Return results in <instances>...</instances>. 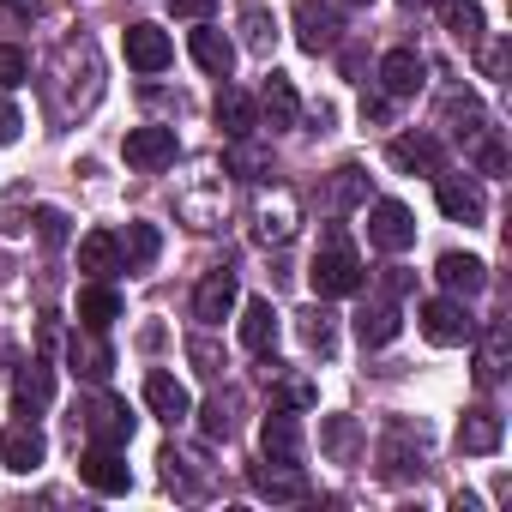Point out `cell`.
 Returning <instances> with one entry per match:
<instances>
[{"label":"cell","instance_id":"f1b7e54d","mask_svg":"<svg viewBox=\"0 0 512 512\" xmlns=\"http://www.w3.org/2000/svg\"><path fill=\"white\" fill-rule=\"evenodd\" d=\"M398 308L392 302H362V314H356V338H362V350H386L392 338H398Z\"/></svg>","mask_w":512,"mask_h":512},{"label":"cell","instance_id":"6da1fadb","mask_svg":"<svg viewBox=\"0 0 512 512\" xmlns=\"http://www.w3.org/2000/svg\"><path fill=\"white\" fill-rule=\"evenodd\" d=\"M308 284H314V296H320V302L356 296V290L368 284V272H362V253L350 247L344 223H326V229H320V253H314V266H308Z\"/></svg>","mask_w":512,"mask_h":512},{"label":"cell","instance_id":"b9f144b4","mask_svg":"<svg viewBox=\"0 0 512 512\" xmlns=\"http://www.w3.org/2000/svg\"><path fill=\"white\" fill-rule=\"evenodd\" d=\"M199 428H205V440H229V428H235L229 404H223V398H211V404L199 410Z\"/></svg>","mask_w":512,"mask_h":512},{"label":"cell","instance_id":"4fadbf2b","mask_svg":"<svg viewBox=\"0 0 512 512\" xmlns=\"http://www.w3.org/2000/svg\"><path fill=\"white\" fill-rule=\"evenodd\" d=\"M434 278H440V284H446V296H458V302H470V296H482V290H488V266L476 260V253H440Z\"/></svg>","mask_w":512,"mask_h":512},{"label":"cell","instance_id":"ee69618b","mask_svg":"<svg viewBox=\"0 0 512 512\" xmlns=\"http://www.w3.org/2000/svg\"><path fill=\"white\" fill-rule=\"evenodd\" d=\"M308 404H314V386H308V380H290V386L278 392V404H272V410H308Z\"/></svg>","mask_w":512,"mask_h":512},{"label":"cell","instance_id":"603a6c76","mask_svg":"<svg viewBox=\"0 0 512 512\" xmlns=\"http://www.w3.org/2000/svg\"><path fill=\"white\" fill-rule=\"evenodd\" d=\"M121 320V290L109 284V278H91L85 290H79V326H91V332H109Z\"/></svg>","mask_w":512,"mask_h":512},{"label":"cell","instance_id":"484cf974","mask_svg":"<svg viewBox=\"0 0 512 512\" xmlns=\"http://www.w3.org/2000/svg\"><path fill=\"white\" fill-rule=\"evenodd\" d=\"M79 272H91V278H115V272H127V266H121V235L91 229V235L79 241Z\"/></svg>","mask_w":512,"mask_h":512},{"label":"cell","instance_id":"52a82bcc","mask_svg":"<svg viewBox=\"0 0 512 512\" xmlns=\"http://www.w3.org/2000/svg\"><path fill=\"white\" fill-rule=\"evenodd\" d=\"M434 205L452 217V223H482L488 217V199L470 175H434Z\"/></svg>","mask_w":512,"mask_h":512},{"label":"cell","instance_id":"5bb4252c","mask_svg":"<svg viewBox=\"0 0 512 512\" xmlns=\"http://www.w3.org/2000/svg\"><path fill=\"white\" fill-rule=\"evenodd\" d=\"M121 49H127V67H139V73H163V67L175 61V43H169L157 25H127Z\"/></svg>","mask_w":512,"mask_h":512},{"label":"cell","instance_id":"f6af8a7d","mask_svg":"<svg viewBox=\"0 0 512 512\" xmlns=\"http://www.w3.org/2000/svg\"><path fill=\"white\" fill-rule=\"evenodd\" d=\"M410 284H416V278H410L404 266H386V272H380V290H386V302H398V296H410Z\"/></svg>","mask_w":512,"mask_h":512},{"label":"cell","instance_id":"f907efd6","mask_svg":"<svg viewBox=\"0 0 512 512\" xmlns=\"http://www.w3.org/2000/svg\"><path fill=\"white\" fill-rule=\"evenodd\" d=\"M338 7H374V0H338Z\"/></svg>","mask_w":512,"mask_h":512},{"label":"cell","instance_id":"f546056e","mask_svg":"<svg viewBox=\"0 0 512 512\" xmlns=\"http://www.w3.org/2000/svg\"><path fill=\"white\" fill-rule=\"evenodd\" d=\"M157 253H163L157 223H127V235H121V266H127V272H151Z\"/></svg>","mask_w":512,"mask_h":512},{"label":"cell","instance_id":"ba28073f","mask_svg":"<svg viewBox=\"0 0 512 512\" xmlns=\"http://www.w3.org/2000/svg\"><path fill=\"white\" fill-rule=\"evenodd\" d=\"M79 482L97 488V494H127V488H133V470H127V458H121L115 446H85V458H79Z\"/></svg>","mask_w":512,"mask_h":512},{"label":"cell","instance_id":"d4e9b609","mask_svg":"<svg viewBox=\"0 0 512 512\" xmlns=\"http://www.w3.org/2000/svg\"><path fill=\"white\" fill-rule=\"evenodd\" d=\"M217 127H223V139H247L253 127H260V103H253L247 91H235V85H223L217 91Z\"/></svg>","mask_w":512,"mask_h":512},{"label":"cell","instance_id":"e575fe53","mask_svg":"<svg viewBox=\"0 0 512 512\" xmlns=\"http://www.w3.org/2000/svg\"><path fill=\"white\" fill-rule=\"evenodd\" d=\"M440 19H446L452 43H464V49H482V7H476V0H446V7H440Z\"/></svg>","mask_w":512,"mask_h":512},{"label":"cell","instance_id":"7dc6e473","mask_svg":"<svg viewBox=\"0 0 512 512\" xmlns=\"http://www.w3.org/2000/svg\"><path fill=\"white\" fill-rule=\"evenodd\" d=\"M482 73H488V79H506V43L482 49Z\"/></svg>","mask_w":512,"mask_h":512},{"label":"cell","instance_id":"30bf717a","mask_svg":"<svg viewBox=\"0 0 512 512\" xmlns=\"http://www.w3.org/2000/svg\"><path fill=\"white\" fill-rule=\"evenodd\" d=\"M145 404H151V416L169 422V428H181V422L193 416V398H187V386H181L169 368H151V374H145Z\"/></svg>","mask_w":512,"mask_h":512},{"label":"cell","instance_id":"7c38bea8","mask_svg":"<svg viewBox=\"0 0 512 512\" xmlns=\"http://www.w3.org/2000/svg\"><path fill=\"white\" fill-rule=\"evenodd\" d=\"M43 458H49V440H43V428H31V422H13V428H0V464H7V470L31 476Z\"/></svg>","mask_w":512,"mask_h":512},{"label":"cell","instance_id":"7bdbcfd3","mask_svg":"<svg viewBox=\"0 0 512 512\" xmlns=\"http://www.w3.org/2000/svg\"><path fill=\"white\" fill-rule=\"evenodd\" d=\"M37 235H43V247H61V241H67V211L43 205V211H37Z\"/></svg>","mask_w":512,"mask_h":512},{"label":"cell","instance_id":"8fae6325","mask_svg":"<svg viewBox=\"0 0 512 512\" xmlns=\"http://www.w3.org/2000/svg\"><path fill=\"white\" fill-rule=\"evenodd\" d=\"M67 362H73V374H79V380H91V386H103V380L115 374V350H109V344H103V332H91V326H79V332H73Z\"/></svg>","mask_w":512,"mask_h":512},{"label":"cell","instance_id":"4dcf8cb0","mask_svg":"<svg viewBox=\"0 0 512 512\" xmlns=\"http://www.w3.org/2000/svg\"><path fill=\"white\" fill-rule=\"evenodd\" d=\"M320 446H326L332 464H356V458H362V428H356V416H326V422H320Z\"/></svg>","mask_w":512,"mask_h":512},{"label":"cell","instance_id":"3957f363","mask_svg":"<svg viewBox=\"0 0 512 512\" xmlns=\"http://www.w3.org/2000/svg\"><path fill=\"white\" fill-rule=\"evenodd\" d=\"M79 428H85L91 446L127 452V440H133V410H127V398H91V404H79Z\"/></svg>","mask_w":512,"mask_h":512},{"label":"cell","instance_id":"60d3db41","mask_svg":"<svg viewBox=\"0 0 512 512\" xmlns=\"http://www.w3.org/2000/svg\"><path fill=\"white\" fill-rule=\"evenodd\" d=\"M187 356H193V368H199L205 380H217V374H223V350H217L211 338H187Z\"/></svg>","mask_w":512,"mask_h":512},{"label":"cell","instance_id":"d6a6232c","mask_svg":"<svg viewBox=\"0 0 512 512\" xmlns=\"http://www.w3.org/2000/svg\"><path fill=\"white\" fill-rule=\"evenodd\" d=\"M500 374H506V320H494V326L482 332V350H476V386L488 392V386H500Z\"/></svg>","mask_w":512,"mask_h":512},{"label":"cell","instance_id":"816d5d0a","mask_svg":"<svg viewBox=\"0 0 512 512\" xmlns=\"http://www.w3.org/2000/svg\"><path fill=\"white\" fill-rule=\"evenodd\" d=\"M0 7H31V0H0Z\"/></svg>","mask_w":512,"mask_h":512},{"label":"cell","instance_id":"83f0119b","mask_svg":"<svg viewBox=\"0 0 512 512\" xmlns=\"http://www.w3.org/2000/svg\"><path fill=\"white\" fill-rule=\"evenodd\" d=\"M253 494H266V500H302L308 494V476L296 464H253Z\"/></svg>","mask_w":512,"mask_h":512},{"label":"cell","instance_id":"2e32d148","mask_svg":"<svg viewBox=\"0 0 512 512\" xmlns=\"http://www.w3.org/2000/svg\"><path fill=\"white\" fill-rule=\"evenodd\" d=\"M386 163H392L398 175H440V139H428V133H398V139L386 145Z\"/></svg>","mask_w":512,"mask_h":512},{"label":"cell","instance_id":"7a4b0ae2","mask_svg":"<svg viewBox=\"0 0 512 512\" xmlns=\"http://www.w3.org/2000/svg\"><path fill=\"white\" fill-rule=\"evenodd\" d=\"M296 229H302L296 187H260V193H253V235H260V241H290Z\"/></svg>","mask_w":512,"mask_h":512},{"label":"cell","instance_id":"f35d334b","mask_svg":"<svg viewBox=\"0 0 512 512\" xmlns=\"http://www.w3.org/2000/svg\"><path fill=\"white\" fill-rule=\"evenodd\" d=\"M368 199V175L356 169V163H344L338 175H332V211H344V205H362Z\"/></svg>","mask_w":512,"mask_h":512},{"label":"cell","instance_id":"cb8c5ba5","mask_svg":"<svg viewBox=\"0 0 512 512\" xmlns=\"http://www.w3.org/2000/svg\"><path fill=\"white\" fill-rule=\"evenodd\" d=\"M49 398H55V368L37 356V362L19 368V380H13V404H19V416H37V410H49Z\"/></svg>","mask_w":512,"mask_h":512},{"label":"cell","instance_id":"ffe728a7","mask_svg":"<svg viewBox=\"0 0 512 512\" xmlns=\"http://www.w3.org/2000/svg\"><path fill=\"white\" fill-rule=\"evenodd\" d=\"M260 452H266L272 464H302V422H296L290 410H272V416L260 422Z\"/></svg>","mask_w":512,"mask_h":512},{"label":"cell","instance_id":"277c9868","mask_svg":"<svg viewBox=\"0 0 512 512\" xmlns=\"http://www.w3.org/2000/svg\"><path fill=\"white\" fill-rule=\"evenodd\" d=\"M422 338L440 344V350H452V344L476 338V320H470V308L458 296H434V302H422Z\"/></svg>","mask_w":512,"mask_h":512},{"label":"cell","instance_id":"8d00e7d4","mask_svg":"<svg viewBox=\"0 0 512 512\" xmlns=\"http://www.w3.org/2000/svg\"><path fill=\"white\" fill-rule=\"evenodd\" d=\"M241 43H247L253 55H272L278 25H272V13H266V7H241Z\"/></svg>","mask_w":512,"mask_h":512},{"label":"cell","instance_id":"f5cc1de1","mask_svg":"<svg viewBox=\"0 0 512 512\" xmlns=\"http://www.w3.org/2000/svg\"><path fill=\"white\" fill-rule=\"evenodd\" d=\"M398 7H422V0H398Z\"/></svg>","mask_w":512,"mask_h":512},{"label":"cell","instance_id":"c3c4849f","mask_svg":"<svg viewBox=\"0 0 512 512\" xmlns=\"http://www.w3.org/2000/svg\"><path fill=\"white\" fill-rule=\"evenodd\" d=\"M175 13H181V19H205V13H211V0H175Z\"/></svg>","mask_w":512,"mask_h":512},{"label":"cell","instance_id":"9c48e42d","mask_svg":"<svg viewBox=\"0 0 512 512\" xmlns=\"http://www.w3.org/2000/svg\"><path fill=\"white\" fill-rule=\"evenodd\" d=\"M229 314H235V272L217 266V272H205L199 290H193V320H199V326H223Z\"/></svg>","mask_w":512,"mask_h":512},{"label":"cell","instance_id":"ac0fdd59","mask_svg":"<svg viewBox=\"0 0 512 512\" xmlns=\"http://www.w3.org/2000/svg\"><path fill=\"white\" fill-rule=\"evenodd\" d=\"M296 37H302L308 55L338 49V13L326 7V0H296Z\"/></svg>","mask_w":512,"mask_h":512},{"label":"cell","instance_id":"9a60e30c","mask_svg":"<svg viewBox=\"0 0 512 512\" xmlns=\"http://www.w3.org/2000/svg\"><path fill=\"white\" fill-rule=\"evenodd\" d=\"M187 55H193L199 73H211V79H229V73H235V43H229L217 25H193V31H187Z\"/></svg>","mask_w":512,"mask_h":512},{"label":"cell","instance_id":"7402d4cb","mask_svg":"<svg viewBox=\"0 0 512 512\" xmlns=\"http://www.w3.org/2000/svg\"><path fill=\"white\" fill-rule=\"evenodd\" d=\"M422 79H428V61H422L416 49H392V55L380 61V85H386V97H416Z\"/></svg>","mask_w":512,"mask_h":512},{"label":"cell","instance_id":"e0dca14e","mask_svg":"<svg viewBox=\"0 0 512 512\" xmlns=\"http://www.w3.org/2000/svg\"><path fill=\"white\" fill-rule=\"evenodd\" d=\"M500 440H506V422H500V410H488V404L464 410V422H458V452H470V458H488V452H500Z\"/></svg>","mask_w":512,"mask_h":512},{"label":"cell","instance_id":"44dd1931","mask_svg":"<svg viewBox=\"0 0 512 512\" xmlns=\"http://www.w3.org/2000/svg\"><path fill=\"white\" fill-rule=\"evenodd\" d=\"M253 103H260V115L272 121V133H284V127H296V121H302V97H296V85H290L284 73H272Z\"/></svg>","mask_w":512,"mask_h":512},{"label":"cell","instance_id":"5b68a950","mask_svg":"<svg viewBox=\"0 0 512 512\" xmlns=\"http://www.w3.org/2000/svg\"><path fill=\"white\" fill-rule=\"evenodd\" d=\"M175 127H157V121H145V127H127V139H121V157L133 163V169H169L175 163Z\"/></svg>","mask_w":512,"mask_h":512},{"label":"cell","instance_id":"d6986e66","mask_svg":"<svg viewBox=\"0 0 512 512\" xmlns=\"http://www.w3.org/2000/svg\"><path fill=\"white\" fill-rule=\"evenodd\" d=\"M241 350L247 356H278V308L266 296H253L241 308Z\"/></svg>","mask_w":512,"mask_h":512},{"label":"cell","instance_id":"681fc988","mask_svg":"<svg viewBox=\"0 0 512 512\" xmlns=\"http://www.w3.org/2000/svg\"><path fill=\"white\" fill-rule=\"evenodd\" d=\"M362 121H386V97H362Z\"/></svg>","mask_w":512,"mask_h":512},{"label":"cell","instance_id":"ab89813d","mask_svg":"<svg viewBox=\"0 0 512 512\" xmlns=\"http://www.w3.org/2000/svg\"><path fill=\"white\" fill-rule=\"evenodd\" d=\"M31 79V55L19 49V43H0V85H7V91H19Z\"/></svg>","mask_w":512,"mask_h":512},{"label":"cell","instance_id":"74e56055","mask_svg":"<svg viewBox=\"0 0 512 512\" xmlns=\"http://www.w3.org/2000/svg\"><path fill=\"white\" fill-rule=\"evenodd\" d=\"M446 127H452V139L464 145L470 133H482V127H488V115H482V103H476V97H452V103H446Z\"/></svg>","mask_w":512,"mask_h":512},{"label":"cell","instance_id":"836d02e7","mask_svg":"<svg viewBox=\"0 0 512 512\" xmlns=\"http://www.w3.org/2000/svg\"><path fill=\"white\" fill-rule=\"evenodd\" d=\"M302 344H308L320 362H332V356H338V314H332V308H308V314H302Z\"/></svg>","mask_w":512,"mask_h":512},{"label":"cell","instance_id":"8992f818","mask_svg":"<svg viewBox=\"0 0 512 512\" xmlns=\"http://www.w3.org/2000/svg\"><path fill=\"white\" fill-rule=\"evenodd\" d=\"M368 241H374L380 253H404V247H416V217H410V205H398V199H374V205H368Z\"/></svg>","mask_w":512,"mask_h":512},{"label":"cell","instance_id":"4316f807","mask_svg":"<svg viewBox=\"0 0 512 512\" xmlns=\"http://www.w3.org/2000/svg\"><path fill=\"white\" fill-rule=\"evenodd\" d=\"M380 470H386V482H410V476H422V440L410 446V434L392 428V434L380 440Z\"/></svg>","mask_w":512,"mask_h":512},{"label":"cell","instance_id":"d590c367","mask_svg":"<svg viewBox=\"0 0 512 512\" xmlns=\"http://www.w3.org/2000/svg\"><path fill=\"white\" fill-rule=\"evenodd\" d=\"M464 151H470V163H476L482 175H506V145H500V127L470 133V139H464Z\"/></svg>","mask_w":512,"mask_h":512},{"label":"cell","instance_id":"1f68e13d","mask_svg":"<svg viewBox=\"0 0 512 512\" xmlns=\"http://www.w3.org/2000/svg\"><path fill=\"white\" fill-rule=\"evenodd\" d=\"M223 169L241 175V181H260V175H272V151H266V145H253V133H247V139H229Z\"/></svg>","mask_w":512,"mask_h":512},{"label":"cell","instance_id":"bcb514c9","mask_svg":"<svg viewBox=\"0 0 512 512\" xmlns=\"http://www.w3.org/2000/svg\"><path fill=\"white\" fill-rule=\"evenodd\" d=\"M25 133V121H19V109H7V103H0V145H13Z\"/></svg>","mask_w":512,"mask_h":512}]
</instances>
